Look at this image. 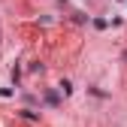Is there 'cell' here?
<instances>
[{
	"instance_id": "cell-1",
	"label": "cell",
	"mask_w": 127,
	"mask_h": 127,
	"mask_svg": "<svg viewBox=\"0 0 127 127\" xmlns=\"http://www.w3.org/2000/svg\"><path fill=\"white\" fill-rule=\"evenodd\" d=\"M45 103H49V106H58L61 103V94L58 91H45Z\"/></svg>"
},
{
	"instance_id": "cell-2",
	"label": "cell",
	"mask_w": 127,
	"mask_h": 127,
	"mask_svg": "<svg viewBox=\"0 0 127 127\" xmlns=\"http://www.w3.org/2000/svg\"><path fill=\"white\" fill-rule=\"evenodd\" d=\"M58 88H61V94H73V82H70V79H64Z\"/></svg>"
},
{
	"instance_id": "cell-3",
	"label": "cell",
	"mask_w": 127,
	"mask_h": 127,
	"mask_svg": "<svg viewBox=\"0 0 127 127\" xmlns=\"http://www.w3.org/2000/svg\"><path fill=\"white\" fill-rule=\"evenodd\" d=\"M21 118H27V121H33V118H36V112H30V109H21Z\"/></svg>"
},
{
	"instance_id": "cell-4",
	"label": "cell",
	"mask_w": 127,
	"mask_h": 127,
	"mask_svg": "<svg viewBox=\"0 0 127 127\" xmlns=\"http://www.w3.org/2000/svg\"><path fill=\"white\" fill-rule=\"evenodd\" d=\"M0 97H12V88H0Z\"/></svg>"
},
{
	"instance_id": "cell-5",
	"label": "cell",
	"mask_w": 127,
	"mask_h": 127,
	"mask_svg": "<svg viewBox=\"0 0 127 127\" xmlns=\"http://www.w3.org/2000/svg\"><path fill=\"white\" fill-rule=\"evenodd\" d=\"M118 3H127V0H118Z\"/></svg>"
}]
</instances>
